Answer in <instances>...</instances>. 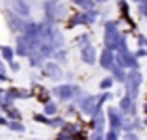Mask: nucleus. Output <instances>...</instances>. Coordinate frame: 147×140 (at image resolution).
Here are the masks:
<instances>
[{
    "instance_id": "393cba45",
    "label": "nucleus",
    "mask_w": 147,
    "mask_h": 140,
    "mask_svg": "<svg viewBox=\"0 0 147 140\" xmlns=\"http://www.w3.org/2000/svg\"><path fill=\"white\" fill-rule=\"evenodd\" d=\"M138 43H140L142 49H147V39H145L144 36H140V37H138Z\"/></svg>"
},
{
    "instance_id": "a211bd4d",
    "label": "nucleus",
    "mask_w": 147,
    "mask_h": 140,
    "mask_svg": "<svg viewBox=\"0 0 147 140\" xmlns=\"http://www.w3.org/2000/svg\"><path fill=\"white\" fill-rule=\"evenodd\" d=\"M0 50H2V56H4V60H7V62H11V60H13V49H11V47H2V49H0Z\"/></svg>"
},
{
    "instance_id": "f3484780",
    "label": "nucleus",
    "mask_w": 147,
    "mask_h": 140,
    "mask_svg": "<svg viewBox=\"0 0 147 140\" xmlns=\"http://www.w3.org/2000/svg\"><path fill=\"white\" fill-rule=\"evenodd\" d=\"M41 62H43V56H41V52H30V65H32V67H37V65H41Z\"/></svg>"
},
{
    "instance_id": "f03ea898",
    "label": "nucleus",
    "mask_w": 147,
    "mask_h": 140,
    "mask_svg": "<svg viewBox=\"0 0 147 140\" xmlns=\"http://www.w3.org/2000/svg\"><path fill=\"white\" fill-rule=\"evenodd\" d=\"M78 86H71V84H61V86L54 88V95L60 97V101H69L75 93H78Z\"/></svg>"
},
{
    "instance_id": "a19ab883",
    "label": "nucleus",
    "mask_w": 147,
    "mask_h": 140,
    "mask_svg": "<svg viewBox=\"0 0 147 140\" xmlns=\"http://www.w3.org/2000/svg\"><path fill=\"white\" fill-rule=\"evenodd\" d=\"M0 49H2V47H0Z\"/></svg>"
},
{
    "instance_id": "2eb2a0df",
    "label": "nucleus",
    "mask_w": 147,
    "mask_h": 140,
    "mask_svg": "<svg viewBox=\"0 0 147 140\" xmlns=\"http://www.w3.org/2000/svg\"><path fill=\"white\" fill-rule=\"evenodd\" d=\"M56 112H58L56 103H52V101H47V103H45V107H43V114H45V116H54Z\"/></svg>"
},
{
    "instance_id": "72a5a7b5",
    "label": "nucleus",
    "mask_w": 147,
    "mask_h": 140,
    "mask_svg": "<svg viewBox=\"0 0 147 140\" xmlns=\"http://www.w3.org/2000/svg\"><path fill=\"white\" fill-rule=\"evenodd\" d=\"M130 2H138V4H142V2H144V0H130Z\"/></svg>"
},
{
    "instance_id": "f257e3e1",
    "label": "nucleus",
    "mask_w": 147,
    "mask_h": 140,
    "mask_svg": "<svg viewBox=\"0 0 147 140\" xmlns=\"http://www.w3.org/2000/svg\"><path fill=\"white\" fill-rule=\"evenodd\" d=\"M119 39H121V36H119V32H117V24H115L114 21H108L106 24H104V47L110 49V50L117 49Z\"/></svg>"
},
{
    "instance_id": "7c9ffc66",
    "label": "nucleus",
    "mask_w": 147,
    "mask_h": 140,
    "mask_svg": "<svg viewBox=\"0 0 147 140\" xmlns=\"http://www.w3.org/2000/svg\"><path fill=\"white\" fill-rule=\"evenodd\" d=\"M7 123H9V122H7L6 118H2V116H0V125H7Z\"/></svg>"
},
{
    "instance_id": "c9c22d12",
    "label": "nucleus",
    "mask_w": 147,
    "mask_h": 140,
    "mask_svg": "<svg viewBox=\"0 0 147 140\" xmlns=\"http://www.w3.org/2000/svg\"><path fill=\"white\" fill-rule=\"evenodd\" d=\"M2 95H4V90H2V88H0V99H2Z\"/></svg>"
},
{
    "instance_id": "9b49d317",
    "label": "nucleus",
    "mask_w": 147,
    "mask_h": 140,
    "mask_svg": "<svg viewBox=\"0 0 147 140\" xmlns=\"http://www.w3.org/2000/svg\"><path fill=\"white\" fill-rule=\"evenodd\" d=\"M7 21H9V26H11V30H15V32H24V26H26V22H22V19L21 17H17V13H7Z\"/></svg>"
},
{
    "instance_id": "6ab92c4d",
    "label": "nucleus",
    "mask_w": 147,
    "mask_h": 140,
    "mask_svg": "<svg viewBox=\"0 0 147 140\" xmlns=\"http://www.w3.org/2000/svg\"><path fill=\"white\" fill-rule=\"evenodd\" d=\"M117 2H119V7L123 11V17L129 19V4H127V0H117Z\"/></svg>"
},
{
    "instance_id": "a878e982",
    "label": "nucleus",
    "mask_w": 147,
    "mask_h": 140,
    "mask_svg": "<svg viewBox=\"0 0 147 140\" xmlns=\"http://www.w3.org/2000/svg\"><path fill=\"white\" fill-rule=\"evenodd\" d=\"M56 140H73V137H71V135H67V133H61Z\"/></svg>"
},
{
    "instance_id": "e433bc0d",
    "label": "nucleus",
    "mask_w": 147,
    "mask_h": 140,
    "mask_svg": "<svg viewBox=\"0 0 147 140\" xmlns=\"http://www.w3.org/2000/svg\"><path fill=\"white\" fill-rule=\"evenodd\" d=\"M144 110H145V114H147V103H145V107H144Z\"/></svg>"
},
{
    "instance_id": "c85d7f7f",
    "label": "nucleus",
    "mask_w": 147,
    "mask_h": 140,
    "mask_svg": "<svg viewBox=\"0 0 147 140\" xmlns=\"http://www.w3.org/2000/svg\"><path fill=\"white\" fill-rule=\"evenodd\" d=\"M11 69H13V71H19V64H17V62H11Z\"/></svg>"
},
{
    "instance_id": "7ed1b4c3",
    "label": "nucleus",
    "mask_w": 147,
    "mask_h": 140,
    "mask_svg": "<svg viewBox=\"0 0 147 140\" xmlns=\"http://www.w3.org/2000/svg\"><path fill=\"white\" fill-rule=\"evenodd\" d=\"M115 64L119 65V67H132V69H138V60L136 56H132L130 52H119L117 56H115Z\"/></svg>"
},
{
    "instance_id": "dca6fc26",
    "label": "nucleus",
    "mask_w": 147,
    "mask_h": 140,
    "mask_svg": "<svg viewBox=\"0 0 147 140\" xmlns=\"http://www.w3.org/2000/svg\"><path fill=\"white\" fill-rule=\"evenodd\" d=\"M78 24H88L86 13H78V15H75V17L69 21V26H78Z\"/></svg>"
},
{
    "instance_id": "423d86ee",
    "label": "nucleus",
    "mask_w": 147,
    "mask_h": 140,
    "mask_svg": "<svg viewBox=\"0 0 147 140\" xmlns=\"http://www.w3.org/2000/svg\"><path fill=\"white\" fill-rule=\"evenodd\" d=\"M15 52H17L19 56H30L32 47H30V39L26 36H19L17 37V47H15Z\"/></svg>"
},
{
    "instance_id": "4be33fe9",
    "label": "nucleus",
    "mask_w": 147,
    "mask_h": 140,
    "mask_svg": "<svg viewBox=\"0 0 147 140\" xmlns=\"http://www.w3.org/2000/svg\"><path fill=\"white\" fill-rule=\"evenodd\" d=\"M49 125H52V127H63V125H65V122H63L61 118H54V120H50Z\"/></svg>"
},
{
    "instance_id": "39448f33",
    "label": "nucleus",
    "mask_w": 147,
    "mask_h": 140,
    "mask_svg": "<svg viewBox=\"0 0 147 140\" xmlns=\"http://www.w3.org/2000/svg\"><path fill=\"white\" fill-rule=\"evenodd\" d=\"M43 73L49 77V79H52V80H58V79L63 77V73H61L60 65H58L56 62H47V64L43 65Z\"/></svg>"
},
{
    "instance_id": "0eeeda50",
    "label": "nucleus",
    "mask_w": 147,
    "mask_h": 140,
    "mask_svg": "<svg viewBox=\"0 0 147 140\" xmlns=\"http://www.w3.org/2000/svg\"><path fill=\"white\" fill-rule=\"evenodd\" d=\"M114 65H115V56H114V52H112L110 49H104L102 54H100V67L112 71V67H114Z\"/></svg>"
},
{
    "instance_id": "4468645a",
    "label": "nucleus",
    "mask_w": 147,
    "mask_h": 140,
    "mask_svg": "<svg viewBox=\"0 0 147 140\" xmlns=\"http://www.w3.org/2000/svg\"><path fill=\"white\" fill-rule=\"evenodd\" d=\"M112 73H114V79L115 80H119V82H127V73H125V69L119 67L117 64L112 67Z\"/></svg>"
},
{
    "instance_id": "20e7f679",
    "label": "nucleus",
    "mask_w": 147,
    "mask_h": 140,
    "mask_svg": "<svg viewBox=\"0 0 147 140\" xmlns=\"http://www.w3.org/2000/svg\"><path fill=\"white\" fill-rule=\"evenodd\" d=\"M80 108L86 116H93L97 112V97L93 95H86L82 101H80Z\"/></svg>"
},
{
    "instance_id": "4c0bfd02",
    "label": "nucleus",
    "mask_w": 147,
    "mask_h": 140,
    "mask_svg": "<svg viewBox=\"0 0 147 140\" xmlns=\"http://www.w3.org/2000/svg\"><path fill=\"white\" fill-rule=\"evenodd\" d=\"M144 125H145V127H147V118H145V122H144Z\"/></svg>"
},
{
    "instance_id": "6e6552de",
    "label": "nucleus",
    "mask_w": 147,
    "mask_h": 140,
    "mask_svg": "<svg viewBox=\"0 0 147 140\" xmlns=\"http://www.w3.org/2000/svg\"><path fill=\"white\" fill-rule=\"evenodd\" d=\"M108 118H110V127L112 131L123 129V118L117 112V108H108Z\"/></svg>"
},
{
    "instance_id": "412c9836",
    "label": "nucleus",
    "mask_w": 147,
    "mask_h": 140,
    "mask_svg": "<svg viewBox=\"0 0 147 140\" xmlns=\"http://www.w3.org/2000/svg\"><path fill=\"white\" fill-rule=\"evenodd\" d=\"M112 82H114V80H112L110 77H106L104 80H100V84H99V86H100V90H108V88L112 86Z\"/></svg>"
},
{
    "instance_id": "f704fd0d",
    "label": "nucleus",
    "mask_w": 147,
    "mask_h": 140,
    "mask_svg": "<svg viewBox=\"0 0 147 140\" xmlns=\"http://www.w3.org/2000/svg\"><path fill=\"white\" fill-rule=\"evenodd\" d=\"M0 71H4V64H2V62H0Z\"/></svg>"
},
{
    "instance_id": "5701e85b",
    "label": "nucleus",
    "mask_w": 147,
    "mask_h": 140,
    "mask_svg": "<svg viewBox=\"0 0 147 140\" xmlns=\"http://www.w3.org/2000/svg\"><path fill=\"white\" fill-rule=\"evenodd\" d=\"M34 120H36V122H39V123H50V120L45 114H36V116H34Z\"/></svg>"
},
{
    "instance_id": "473e14b6",
    "label": "nucleus",
    "mask_w": 147,
    "mask_h": 140,
    "mask_svg": "<svg viewBox=\"0 0 147 140\" xmlns=\"http://www.w3.org/2000/svg\"><path fill=\"white\" fill-rule=\"evenodd\" d=\"M69 2H75V4H76V6H80V4H82V2H84V0H69Z\"/></svg>"
},
{
    "instance_id": "1a4fd4ad",
    "label": "nucleus",
    "mask_w": 147,
    "mask_h": 140,
    "mask_svg": "<svg viewBox=\"0 0 147 140\" xmlns=\"http://www.w3.org/2000/svg\"><path fill=\"white\" fill-rule=\"evenodd\" d=\"M11 10H13L19 17H28V15H30V6L24 2V0H13Z\"/></svg>"
},
{
    "instance_id": "9d476101",
    "label": "nucleus",
    "mask_w": 147,
    "mask_h": 140,
    "mask_svg": "<svg viewBox=\"0 0 147 140\" xmlns=\"http://www.w3.org/2000/svg\"><path fill=\"white\" fill-rule=\"evenodd\" d=\"M80 56H82V62L84 64H95V60H97V56H95V49L91 47L90 43L82 47V52H80Z\"/></svg>"
},
{
    "instance_id": "f8f14e48",
    "label": "nucleus",
    "mask_w": 147,
    "mask_h": 140,
    "mask_svg": "<svg viewBox=\"0 0 147 140\" xmlns=\"http://www.w3.org/2000/svg\"><path fill=\"white\" fill-rule=\"evenodd\" d=\"M43 7H45V17H47V22L52 24L54 19L58 17V13H56V0H47Z\"/></svg>"
},
{
    "instance_id": "bb28decb",
    "label": "nucleus",
    "mask_w": 147,
    "mask_h": 140,
    "mask_svg": "<svg viewBox=\"0 0 147 140\" xmlns=\"http://www.w3.org/2000/svg\"><path fill=\"white\" fill-rule=\"evenodd\" d=\"M73 140H86V135L78 133V135H76V137H73Z\"/></svg>"
},
{
    "instance_id": "b1692460",
    "label": "nucleus",
    "mask_w": 147,
    "mask_h": 140,
    "mask_svg": "<svg viewBox=\"0 0 147 140\" xmlns=\"http://www.w3.org/2000/svg\"><path fill=\"white\" fill-rule=\"evenodd\" d=\"M140 13L142 15H147V0H144V2L140 4Z\"/></svg>"
},
{
    "instance_id": "2f4dec72",
    "label": "nucleus",
    "mask_w": 147,
    "mask_h": 140,
    "mask_svg": "<svg viewBox=\"0 0 147 140\" xmlns=\"http://www.w3.org/2000/svg\"><path fill=\"white\" fill-rule=\"evenodd\" d=\"M0 80H7V75L4 71H0Z\"/></svg>"
},
{
    "instance_id": "aec40b11",
    "label": "nucleus",
    "mask_w": 147,
    "mask_h": 140,
    "mask_svg": "<svg viewBox=\"0 0 147 140\" xmlns=\"http://www.w3.org/2000/svg\"><path fill=\"white\" fill-rule=\"evenodd\" d=\"M7 125H9V129L19 131V133H22V131H24V125H22V123H19V122H9Z\"/></svg>"
},
{
    "instance_id": "ea45409f",
    "label": "nucleus",
    "mask_w": 147,
    "mask_h": 140,
    "mask_svg": "<svg viewBox=\"0 0 147 140\" xmlns=\"http://www.w3.org/2000/svg\"><path fill=\"white\" fill-rule=\"evenodd\" d=\"M145 19H147V15H145Z\"/></svg>"
},
{
    "instance_id": "cd10ccee",
    "label": "nucleus",
    "mask_w": 147,
    "mask_h": 140,
    "mask_svg": "<svg viewBox=\"0 0 147 140\" xmlns=\"http://www.w3.org/2000/svg\"><path fill=\"white\" fill-rule=\"evenodd\" d=\"M136 54H138V56H147V49H140Z\"/></svg>"
},
{
    "instance_id": "c756f323",
    "label": "nucleus",
    "mask_w": 147,
    "mask_h": 140,
    "mask_svg": "<svg viewBox=\"0 0 147 140\" xmlns=\"http://www.w3.org/2000/svg\"><path fill=\"white\" fill-rule=\"evenodd\" d=\"M127 140H138V138H136V135H132V133H129V135H127Z\"/></svg>"
},
{
    "instance_id": "ddd939ff",
    "label": "nucleus",
    "mask_w": 147,
    "mask_h": 140,
    "mask_svg": "<svg viewBox=\"0 0 147 140\" xmlns=\"http://www.w3.org/2000/svg\"><path fill=\"white\" fill-rule=\"evenodd\" d=\"M134 99L129 95H125L121 101H119V110L121 112H130V114H134Z\"/></svg>"
},
{
    "instance_id": "58836bf2",
    "label": "nucleus",
    "mask_w": 147,
    "mask_h": 140,
    "mask_svg": "<svg viewBox=\"0 0 147 140\" xmlns=\"http://www.w3.org/2000/svg\"><path fill=\"white\" fill-rule=\"evenodd\" d=\"M97 2H108V0H97Z\"/></svg>"
}]
</instances>
